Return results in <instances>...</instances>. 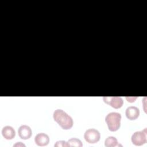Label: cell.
<instances>
[{
	"instance_id": "6da1fadb",
	"label": "cell",
	"mask_w": 147,
	"mask_h": 147,
	"mask_svg": "<svg viewBox=\"0 0 147 147\" xmlns=\"http://www.w3.org/2000/svg\"><path fill=\"white\" fill-rule=\"evenodd\" d=\"M53 119L64 130L70 129L74 124L72 118L61 109H56L53 114Z\"/></svg>"
},
{
	"instance_id": "7a4b0ae2",
	"label": "cell",
	"mask_w": 147,
	"mask_h": 147,
	"mask_svg": "<svg viewBox=\"0 0 147 147\" xmlns=\"http://www.w3.org/2000/svg\"><path fill=\"white\" fill-rule=\"evenodd\" d=\"M121 115L117 112H111L109 113L106 118L105 121L107 125L109 130L111 131L118 130L121 126Z\"/></svg>"
},
{
	"instance_id": "3957f363",
	"label": "cell",
	"mask_w": 147,
	"mask_h": 147,
	"mask_svg": "<svg viewBox=\"0 0 147 147\" xmlns=\"http://www.w3.org/2000/svg\"><path fill=\"white\" fill-rule=\"evenodd\" d=\"M146 128L143 130L134 132L131 137V142L136 146H141L146 142Z\"/></svg>"
},
{
	"instance_id": "277c9868",
	"label": "cell",
	"mask_w": 147,
	"mask_h": 147,
	"mask_svg": "<svg viewBox=\"0 0 147 147\" xmlns=\"http://www.w3.org/2000/svg\"><path fill=\"white\" fill-rule=\"evenodd\" d=\"M100 135L99 131L95 129L91 128L87 129L84 134V138L85 140L90 144H95L100 140Z\"/></svg>"
},
{
	"instance_id": "5b68a950",
	"label": "cell",
	"mask_w": 147,
	"mask_h": 147,
	"mask_svg": "<svg viewBox=\"0 0 147 147\" xmlns=\"http://www.w3.org/2000/svg\"><path fill=\"white\" fill-rule=\"evenodd\" d=\"M103 99L106 103L116 109L121 108L123 103L122 98L119 96H105Z\"/></svg>"
},
{
	"instance_id": "8992f818",
	"label": "cell",
	"mask_w": 147,
	"mask_h": 147,
	"mask_svg": "<svg viewBox=\"0 0 147 147\" xmlns=\"http://www.w3.org/2000/svg\"><path fill=\"white\" fill-rule=\"evenodd\" d=\"M19 137L23 140L29 139L32 136V130L30 127L26 125H22L20 126L18 130Z\"/></svg>"
},
{
	"instance_id": "52a82bcc",
	"label": "cell",
	"mask_w": 147,
	"mask_h": 147,
	"mask_svg": "<svg viewBox=\"0 0 147 147\" xmlns=\"http://www.w3.org/2000/svg\"><path fill=\"white\" fill-rule=\"evenodd\" d=\"M34 142L38 146H46L49 142V137L47 134L44 133H40L35 136Z\"/></svg>"
},
{
	"instance_id": "ba28073f",
	"label": "cell",
	"mask_w": 147,
	"mask_h": 147,
	"mask_svg": "<svg viewBox=\"0 0 147 147\" xmlns=\"http://www.w3.org/2000/svg\"><path fill=\"white\" fill-rule=\"evenodd\" d=\"M125 114L129 119L135 120L139 117L140 110L136 106H129L126 109Z\"/></svg>"
},
{
	"instance_id": "9c48e42d",
	"label": "cell",
	"mask_w": 147,
	"mask_h": 147,
	"mask_svg": "<svg viewBox=\"0 0 147 147\" xmlns=\"http://www.w3.org/2000/svg\"><path fill=\"white\" fill-rule=\"evenodd\" d=\"M2 134L6 140H11L16 136V131L14 128L10 126H5L2 130Z\"/></svg>"
},
{
	"instance_id": "30bf717a",
	"label": "cell",
	"mask_w": 147,
	"mask_h": 147,
	"mask_svg": "<svg viewBox=\"0 0 147 147\" xmlns=\"http://www.w3.org/2000/svg\"><path fill=\"white\" fill-rule=\"evenodd\" d=\"M121 145L118 144L117 139L113 136H109L106 138L105 141V146L106 147L119 146Z\"/></svg>"
},
{
	"instance_id": "8fae6325",
	"label": "cell",
	"mask_w": 147,
	"mask_h": 147,
	"mask_svg": "<svg viewBox=\"0 0 147 147\" xmlns=\"http://www.w3.org/2000/svg\"><path fill=\"white\" fill-rule=\"evenodd\" d=\"M68 146H75V147H82L83 144L80 140L76 138H72L67 141Z\"/></svg>"
},
{
	"instance_id": "7c38bea8",
	"label": "cell",
	"mask_w": 147,
	"mask_h": 147,
	"mask_svg": "<svg viewBox=\"0 0 147 147\" xmlns=\"http://www.w3.org/2000/svg\"><path fill=\"white\" fill-rule=\"evenodd\" d=\"M55 146L56 147H65V146H68V143L67 142H65V141H63V140H60V141H57L55 144Z\"/></svg>"
},
{
	"instance_id": "4fadbf2b",
	"label": "cell",
	"mask_w": 147,
	"mask_h": 147,
	"mask_svg": "<svg viewBox=\"0 0 147 147\" xmlns=\"http://www.w3.org/2000/svg\"><path fill=\"white\" fill-rule=\"evenodd\" d=\"M126 99L129 102H134V100L137 99V97H126Z\"/></svg>"
},
{
	"instance_id": "5bb4252c",
	"label": "cell",
	"mask_w": 147,
	"mask_h": 147,
	"mask_svg": "<svg viewBox=\"0 0 147 147\" xmlns=\"http://www.w3.org/2000/svg\"><path fill=\"white\" fill-rule=\"evenodd\" d=\"M13 146H25V145L21 142H18L13 145Z\"/></svg>"
}]
</instances>
